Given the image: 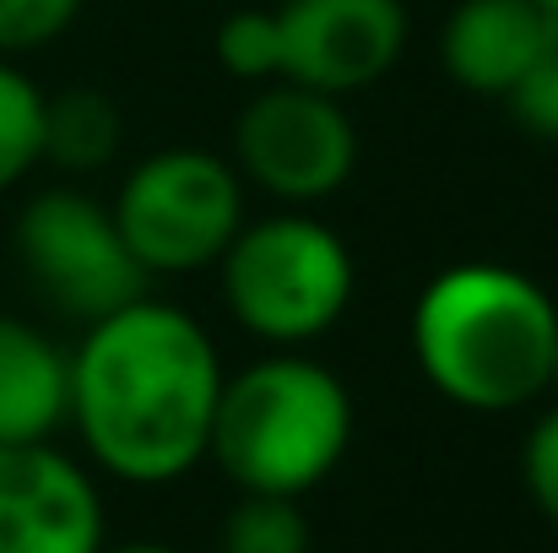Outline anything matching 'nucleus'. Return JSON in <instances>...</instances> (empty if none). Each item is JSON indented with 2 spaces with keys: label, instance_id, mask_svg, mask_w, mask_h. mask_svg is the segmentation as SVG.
<instances>
[{
  "label": "nucleus",
  "instance_id": "nucleus-1",
  "mask_svg": "<svg viewBox=\"0 0 558 553\" xmlns=\"http://www.w3.org/2000/svg\"><path fill=\"white\" fill-rule=\"evenodd\" d=\"M222 359L206 326L163 299H131L71 348V412L98 472L136 489L180 483L206 461Z\"/></svg>",
  "mask_w": 558,
  "mask_h": 553
},
{
  "label": "nucleus",
  "instance_id": "nucleus-13",
  "mask_svg": "<svg viewBox=\"0 0 558 553\" xmlns=\"http://www.w3.org/2000/svg\"><path fill=\"white\" fill-rule=\"evenodd\" d=\"M310 516L288 494H239L217 532L222 553H310Z\"/></svg>",
  "mask_w": 558,
  "mask_h": 553
},
{
  "label": "nucleus",
  "instance_id": "nucleus-14",
  "mask_svg": "<svg viewBox=\"0 0 558 553\" xmlns=\"http://www.w3.org/2000/svg\"><path fill=\"white\" fill-rule=\"evenodd\" d=\"M44 142V93L0 55V195L38 169Z\"/></svg>",
  "mask_w": 558,
  "mask_h": 553
},
{
  "label": "nucleus",
  "instance_id": "nucleus-19",
  "mask_svg": "<svg viewBox=\"0 0 558 553\" xmlns=\"http://www.w3.org/2000/svg\"><path fill=\"white\" fill-rule=\"evenodd\" d=\"M98 553H180V549H169V543H114V549H109V543H104Z\"/></svg>",
  "mask_w": 558,
  "mask_h": 553
},
{
  "label": "nucleus",
  "instance_id": "nucleus-15",
  "mask_svg": "<svg viewBox=\"0 0 558 553\" xmlns=\"http://www.w3.org/2000/svg\"><path fill=\"white\" fill-rule=\"evenodd\" d=\"M217 65L239 82H277L282 76V38L271 11H228L217 27Z\"/></svg>",
  "mask_w": 558,
  "mask_h": 553
},
{
  "label": "nucleus",
  "instance_id": "nucleus-16",
  "mask_svg": "<svg viewBox=\"0 0 558 553\" xmlns=\"http://www.w3.org/2000/svg\"><path fill=\"white\" fill-rule=\"evenodd\" d=\"M510 115L532 131V136H543V142H558V16H548V27H543V44H537V55H532V65H526V76L510 87Z\"/></svg>",
  "mask_w": 558,
  "mask_h": 553
},
{
  "label": "nucleus",
  "instance_id": "nucleus-5",
  "mask_svg": "<svg viewBox=\"0 0 558 553\" xmlns=\"http://www.w3.org/2000/svg\"><path fill=\"white\" fill-rule=\"evenodd\" d=\"M109 212L147 277H185L217 266V255L239 233L244 180L217 153L169 147L125 175Z\"/></svg>",
  "mask_w": 558,
  "mask_h": 553
},
{
  "label": "nucleus",
  "instance_id": "nucleus-11",
  "mask_svg": "<svg viewBox=\"0 0 558 553\" xmlns=\"http://www.w3.org/2000/svg\"><path fill=\"white\" fill-rule=\"evenodd\" d=\"M71 412V353L16 321L0 315V445H44L65 429Z\"/></svg>",
  "mask_w": 558,
  "mask_h": 553
},
{
  "label": "nucleus",
  "instance_id": "nucleus-10",
  "mask_svg": "<svg viewBox=\"0 0 558 553\" xmlns=\"http://www.w3.org/2000/svg\"><path fill=\"white\" fill-rule=\"evenodd\" d=\"M548 11L532 0H461L439 27V65L461 93L510 98L543 44Z\"/></svg>",
  "mask_w": 558,
  "mask_h": 553
},
{
  "label": "nucleus",
  "instance_id": "nucleus-12",
  "mask_svg": "<svg viewBox=\"0 0 558 553\" xmlns=\"http://www.w3.org/2000/svg\"><path fill=\"white\" fill-rule=\"evenodd\" d=\"M120 153V109L98 87L44 93V142L38 164H54L65 175H98Z\"/></svg>",
  "mask_w": 558,
  "mask_h": 553
},
{
  "label": "nucleus",
  "instance_id": "nucleus-3",
  "mask_svg": "<svg viewBox=\"0 0 558 553\" xmlns=\"http://www.w3.org/2000/svg\"><path fill=\"white\" fill-rule=\"evenodd\" d=\"M353 445V396L337 369L293 348L222 374L206 461L239 494L304 500L320 489Z\"/></svg>",
  "mask_w": 558,
  "mask_h": 553
},
{
  "label": "nucleus",
  "instance_id": "nucleus-21",
  "mask_svg": "<svg viewBox=\"0 0 558 553\" xmlns=\"http://www.w3.org/2000/svg\"><path fill=\"white\" fill-rule=\"evenodd\" d=\"M548 390H558V348H554V374H548Z\"/></svg>",
  "mask_w": 558,
  "mask_h": 553
},
{
  "label": "nucleus",
  "instance_id": "nucleus-7",
  "mask_svg": "<svg viewBox=\"0 0 558 553\" xmlns=\"http://www.w3.org/2000/svg\"><path fill=\"white\" fill-rule=\"evenodd\" d=\"M233 169L288 206H315L353 180L359 131L342 98L299 82H266L233 120Z\"/></svg>",
  "mask_w": 558,
  "mask_h": 553
},
{
  "label": "nucleus",
  "instance_id": "nucleus-6",
  "mask_svg": "<svg viewBox=\"0 0 558 553\" xmlns=\"http://www.w3.org/2000/svg\"><path fill=\"white\" fill-rule=\"evenodd\" d=\"M11 244H16L27 282L65 321H82V326L125 310L153 282L142 272V261L131 255L114 212L104 201H93L87 190H71V184L38 190L16 212Z\"/></svg>",
  "mask_w": 558,
  "mask_h": 553
},
{
  "label": "nucleus",
  "instance_id": "nucleus-8",
  "mask_svg": "<svg viewBox=\"0 0 558 553\" xmlns=\"http://www.w3.org/2000/svg\"><path fill=\"white\" fill-rule=\"evenodd\" d=\"M282 76L331 98L374 87L407 49L401 0H282L277 11Z\"/></svg>",
  "mask_w": 558,
  "mask_h": 553
},
{
  "label": "nucleus",
  "instance_id": "nucleus-20",
  "mask_svg": "<svg viewBox=\"0 0 558 553\" xmlns=\"http://www.w3.org/2000/svg\"><path fill=\"white\" fill-rule=\"evenodd\" d=\"M532 5H543L548 16H558V0H532Z\"/></svg>",
  "mask_w": 558,
  "mask_h": 553
},
{
  "label": "nucleus",
  "instance_id": "nucleus-18",
  "mask_svg": "<svg viewBox=\"0 0 558 553\" xmlns=\"http://www.w3.org/2000/svg\"><path fill=\"white\" fill-rule=\"evenodd\" d=\"M521 483H526L532 510L558 532V407H548V412L526 429V445H521Z\"/></svg>",
  "mask_w": 558,
  "mask_h": 553
},
{
  "label": "nucleus",
  "instance_id": "nucleus-2",
  "mask_svg": "<svg viewBox=\"0 0 558 553\" xmlns=\"http://www.w3.org/2000/svg\"><path fill=\"white\" fill-rule=\"evenodd\" d=\"M558 304L515 266L461 261L412 304V359L466 412H515L548 390Z\"/></svg>",
  "mask_w": 558,
  "mask_h": 553
},
{
  "label": "nucleus",
  "instance_id": "nucleus-17",
  "mask_svg": "<svg viewBox=\"0 0 558 553\" xmlns=\"http://www.w3.org/2000/svg\"><path fill=\"white\" fill-rule=\"evenodd\" d=\"M87 0H0V55H33L71 33Z\"/></svg>",
  "mask_w": 558,
  "mask_h": 553
},
{
  "label": "nucleus",
  "instance_id": "nucleus-9",
  "mask_svg": "<svg viewBox=\"0 0 558 553\" xmlns=\"http://www.w3.org/2000/svg\"><path fill=\"white\" fill-rule=\"evenodd\" d=\"M104 494L82 461L44 445H0V553H98Z\"/></svg>",
  "mask_w": 558,
  "mask_h": 553
},
{
  "label": "nucleus",
  "instance_id": "nucleus-4",
  "mask_svg": "<svg viewBox=\"0 0 558 553\" xmlns=\"http://www.w3.org/2000/svg\"><path fill=\"white\" fill-rule=\"evenodd\" d=\"M217 277L228 315L271 348H304L326 337L359 288L348 239L310 212L239 223L217 255Z\"/></svg>",
  "mask_w": 558,
  "mask_h": 553
}]
</instances>
